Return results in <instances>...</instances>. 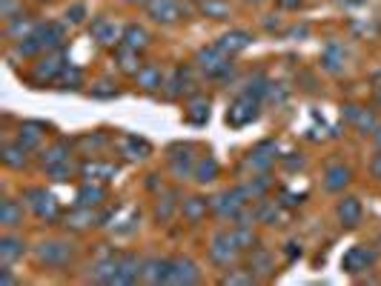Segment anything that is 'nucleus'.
Here are the masks:
<instances>
[{
  "label": "nucleus",
  "instance_id": "obj_23",
  "mask_svg": "<svg viewBox=\"0 0 381 286\" xmlns=\"http://www.w3.org/2000/svg\"><path fill=\"white\" fill-rule=\"evenodd\" d=\"M101 198H103V189H98V186H86V189H81V195H77V200H81V206H95V203H101Z\"/></svg>",
  "mask_w": 381,
  "mask_h": 286
},
{
  "label": "nucleus",
  "instance_id": "obj_37",
  "mask_svg": "<svg viewBox=\"0 0 381 286\" xmlns=\"http://www.w3.org/2000/svg\"><path fill=\"white\" fill-rule=\"evenodd\" d=\"M130 3H149V0H130Z\"/></svg>",
  "mask_w": 381,
  "mask_h": 286
},
{
  "label": "nucleus",
  "instance_id": "obj_31",
  "mask_svg": "<svg viewBox=\"0 0 381 286\" xmlns=\"http://www.w3.org/2000/svg\"><path fill=\"white\" fill-rule=\"evenodd\" d=\"M84 14H86V9H84V6H72V9L66 12V18H69L72 23H81V21H84Z\"/></svg>",
  "mask_w": 381,
  "mask_h": 286
},
{
  "label": "nucleus",
  "instance_id": "obj_8",
  "mask_svg": "<svg viewBox=\"0 0 381 286\" xmlns=\"http://www.w3.org/2000/svg\"><path fill=\"white\" fill-rule=\"evenodd\" d=\"M26 198H29L32 206H35V212L40 218H55L58 215V203H55L52 195H46V192H40V189H35V192H29Z\"/></svg>",
  "mask_w": 381,
  "mask_h": 286
},
{
  "label": "nucleus",
  "instance_id": "obj_5",
  "mask_svg": "<svg viewBox=\"0 0 381 286\" xmlns=\"http://www.w3.org/2000/svg\"><path fill=\"white\" fill-rule=\"evenodd\" d=\"M123 31L126 29H121L112 21H98V23L92 26V35H95V40H98L101 46H115L118 40H123Z\"/></svg>",
  "mask_w": 381,
  "mask_h": 286
},
{
  "label": "nucleus",
  "instance_id": "obj_13",
  "mask_svg": "<svg viewBox=\"0 0 381 286\" xmlns=\"http://www.w3.org/2000/svg\"><path fill=\"white\" fill-rule=\"evenodd\" d=\"M218 46H221V49H224L227 55L241 52V49H247V46H249V35H247V31H230V35L221 38Z\"/></svg>",
  "mask_w": 381,
  "mask_h": 286
},
{
  "label": "nucleus",
  "instance_id": "obj_7",
  "mask_svg": "<svg viewBox=\"0 0 381 286\" xmlns=\"http://www.w3.org/2000/svg\"><path fill=\"white\" fill-rule=\"evenodd\" d=\"M69 258H72L69 244H43V249H40V261H46L49 266H63Z\"/></svg>",
  "mask_w": 381,
  "mask_h": 286
},
{
  "label": "nucleus",
  "instance_id": "obj_34",
  "mask_svg": "<svg viewBox=\"0 0 381 286\" xmlns=\"http://www.w3.org/2000/svg\"><path fill=\"white\" fill-rule=\"evenodd\" d=\"M373 174H376V178H381V155L373 161Z\"/></svg>",
  "mask_w": 381,
  "mask_h": 286
},
{
  "label": "nucleus",
  "instance_id": "obj_6",
  "mask_svg": "<svg viewBox=\"0 0 381 286\" xmlns=\"http://www.w3.org/2000/svg\"><path fill=\"white\" fill-rule=\"evenodd\" d=\"M373 261H376V255H373L370 249L356 246V249H350V252L344 255V269H347V272H353V275H356V272H364L367 266H373Z\"/></svg>",
  "mask_w": 381,
  "mask_h": 286
},
{
  "label": "nucleus",
  "instance_id": "obj_10",
  "mask_svg": "<svg viewBox=\"0 0 381 286\" xmlns=\"http://www.w3.org/2000/svg\"><path fill=\"white\" fill-rule=\"evenodd\" d=\"M140 275H144V269H140L138 258H132V255H126V258H121V266H118V275H115V283H132V281H138Z\"/></svg>",
  "mask_w": 381,
  "mask_h": 286
},
{
  "label": "nucleus",
  "instance_id": "obj_32",
  "mask_svg": "<svg viewBox=\"0 0 381 286\" xmlns=\"http://www.w3.org/2000/svg\"><path fill=\"white\" fill-rule=\"evenodd\" d=\"M224 283H252V275H227Z\"/></svg>",
  "mask_w": 381,
  "mask_h": 286
},
{
  "label": "nucleus",
  "instance_id": "obj_9",
  "mask_svg": "<svg viewBox=\"0 0 381 286\" xmlns=\"http://www.w3.org/2000/svg\"><path fill=\"white\" fill-rule=\"evenodd\" d=\"M198 281V269L193 261H175L169 269V283H195Z\"/></svg>",
  "mask_w": 381,
  "mask_h": 286
},
{
  "label": "nucleus",
  "instance_id": "obj_3",
  "mask_svg": "<svg viewBox=\"0 0 381 286\" xmlns=\"http://www.w3.org/2000/svg\"><path fill=\"white\" fill-rule=\"evenodd\" d=\"M256 115H258V101L252 98V92H249V94H244V98H238V103L230 109V123L232 126H244Z\"/></svg>",
  "mask_w": 381,
  "mask_h": 286
},
{
  "label": "nucleus",
  "instance_id": "obj_12",
  "mask_svg": "<svg viewBox=\"0 0 381 286\" xmlns=\"http://www.w3.org/2000/svg\"><path fill=\"white\" fill-rule=\"evenodd\" d=\"M339 218H341L344 226H358V220H361V203L356 198H347L339 206Z\"/></svg>",
  "mask_w": 381,
  "mask_h": 286
},
{
  "label": "nucleus",
  "instance_id": "obj_30",
  "mask_svg": "<svg viewBox=\"0 0 381 286\" xmlns=\"http://www.w3.org/2000/svg\"><path fill=\"white\" fill-rule=\"evenodd\" d=\"M89 220H95V215H92V212H81V215H75V218H72V226L84 229V226H89Z\"/></svg>",
  "mask_w": 381,
  "mask_h": 286
},
{
  "label": "nucleus",
  "instance_id": "obj_15",
  "mask_svg": "<svg viewBox=\"0 0 381 286\" xmlns=\"http://www.w3.org/2000/svg\"><path fill=\"white\" fill-rule=\"evenodd\" d=\"M23 218V209L14 200H3V206H0V224L3 226H18Z\"/></svg>",
  "mask_w": 381,
  "mask_h": 286
},
{
  "label": "nucleus",
  "instance_id": "obj_27",
  "mask_svg": "<svg viewBox=\"0 0 381 286\" xmlns=\"http://www.w3.org/2000/svg\"><path fill=\"white\" fill-rule=\"evenodd\" d=\"M14 12H18V0H3V6H0V14H3L6 21H14Z\"/></svg>",
  "mask_w": 381,
  "mask_h": 286
},
{
  "label": "nucleus",
  "instance_id": "obj_22",
  "mask_svg": "<svg viewBox=\"0 0 381 286\" xmlns=\"http://www.w3.org/2000/svg\"><path fill=\"white\" fill-rule=\"evenodd\" d=\"M3 161L9 166H23L26 164V146L21 143V146H6L3 149Z\"/></svg>",
  "mask_w": 381,
  "mask_h": 286
},
{
  "label": "nucleus",
  "instance_id": "obj_26",
  "mask_svg": "<svg viewBox=\"0 0 381 286\" xmlns=\"http://www.w3.org/2000/svg\"><path fill=\"white\" fill-rule=\"evenodd\" d=\"M252 263H256L258 266V272H273V261H269V255H267V252H256V258H252Z\"/></svg>",
  "mask_w": 381,
  "mask_h": 286
},
{
  "label": "nucleus",
  "instance_id": "obj_4",
  "mask_svg": "<svg viewBox=\"0 0 381 286\" xmlns=\"http://www.w3.org/2000/svg\"><path fill=\"white\" fill-rule=\"evenodd\" d=\"M149 14L158 21V23H175L181 18V9L175 0H149Z\"/></svg>",
  "mask_w": 381,
  "mask_h": 286
},
{
  "label": "nucleus",
  "instance_id": "obj_14",
  "mask_svg": "<svg viewBox=\"0 0 381 286\" xmlns=\"http://www.w3.org/2000/svg\"><path fill=\"white\" fill-rule=\"evenodd\" d=\"M327 189L330 192H339V189H344L347 183H350V169H344V166H332L327 172Z\"/></svg>",
  "mask_w": 381,
  "mask_h": 286
},
{
  "label": "nucleus",
  "instance_id": "obj_35",
  "mask_svg": "<svg viewBox=\"0 0 381 286\" xmlns=\"http://www.w3.org/2000/svg\"><path fill=\"white\" fill-rule=\"evenodd\" d=\"M281 3H284V6H298L301 0H281Z\"/></svg>",
  "mask_w": 381,
  "mask_h": 286
},
{
  "label": "nucleus",
  "instance_id": "obj_21",
  "mask_svg": "<svg viewBox=\"0 0 381 286\" xmlns=\"http://www.w3.org/2000/svg\"><path fill=\"white\" fill-rule=\"evenodd\" d=\"M184 215L193 220V224H198V220L206 215V200H201V198H193V200H186L184 203Z\"/></svg>",
  "mask_w": 381,
  "mask_h": 286
},
{
  "label": "nucleus",
  "instance_id": "obj_20",
  "mask_svg": "<svg viewBox=\"0 0 381 286\" xmlns=\"http://www.w3.org/2000/svg\"><path fill=\"white\" fill-rule=\"evenodd\" d=\"M63 72V60L55 55V57H46L40 66H38V77H46V81H52V77H58Z\"/></svg>",
  "mask_w": 381,
  "mask_h": 286
},
{
  "label": "nucleus",
  "instance_id": "obj_36",
  "mask_svg": "<svg viewBox=\"0 0 381 286\" xmlns=\"http://www.w3.org/2000/svg\"><path fill=\"white\" fill-rule=\"evenodd\" d=\"M376 132H378V135H376V140H378V146H381V129H376Z\"/></svg>",
  "mask_w": 381,
  "mask_h": 286
},
{
  "label": "nucleus",
  "instance_id": "obj_28",
  "mask_svg": "<svg viewBox=\"0 0 381 286\" xmlns=\"http://www.w3.org/2000/svg\"><path fill=\"white\" fill-rule=\"evenodd\" d=\"M235 241H238V246H241V249H247L252 241H256V237H252L249 229H241V232H235Z\"/></svg>",
  "mask_w": 381,
  "mask_h": 286
},
{
  "label": "nucleus",
  "instance_id": "obj_19",
  "mask_svg": "<svg viewBox=\"0 0 381 286\" xmlns=\"http://www.w3.org/2000/svg\"><path fill=\"white\" fill-rule=\"evenodd\" d=\"M138 83L144 86L147 92H155L158 86H161V69H155V66H147V69H138Z\"/></svg>",
  "mask_w": 381,
  "mask_h": 286
},
{
  "label": "nucleus",
  "instance_id": "obj_16",
  "mask_svg": "<svg viewBox=\"0 0 381 286\" xmlns=\"http://www.w3.org/2000/svg\"><path fill=\"white\" fill-rule=\"evenodd\" d=\"M18 255H23V244L14 241V237H3L0 241V261H3V266H9Z\"/></svg>",
  "mask_w": 381,
  "mask_h": 286
},
{
  "label": "nucleus",
  "instance_id": "obj_18",
  "mask_svg": "<svg viewBox=\"0 0 381 286\" xmlns=\"http://www.w3.org/2000/svg\"><path fill=\"white\" fill-rule=\"evenodd\" d=\"M123 40H126V46H130V49H144L147 46V40H149V35L140 26H126V31H123Z\"/></svg>",
  "mask_w": 381,
  "mask_h": 286
},
{
  "label": "nucleus",
  "instance_id": "obj_25",
  "mask_svg": "<svg viewBox=\"0 0 381 286\" xmlns=\"http://www.w3.org/2000/svg\"><path fill=\"white\" fill-rule=\"evenodd\" d=\"M135 57H138V52H135V49H130V46H126V49H121V66H123L126 72H138V63H135Z\"/></svg>",
  "mask_w": 381,
  "mask_h": 286
},
{
  "label": "nucleus",
  "instance_id": "obj_2",
  "mask_svg": "<svg viewBox=\"0 0 381 286\" xmlns=\"http://www.w3.org/2000/svg\"><path fill=\"white\" fill-rule=\"evenodd\" d=\"M238 241H235V235H227V232H221V235H215L212 237V258L218 261V263H224V266H230L232 261H235V255H238Z\"/></svg>",
  "mask_w": 381,
  "mask_h": 286
},
{
  "label": "nucleus",
  "instance_id": "obj_24",
  "mask_svg": "<svg viewBox=\"0 0 381 286\" xmlns=\"http://www.w3.org/2000/svg\"><path fill=\"white\" fill-rule=\"evenodd\" d=\"M215 172H218V164L212 161V157H210V161H201V164H198V181H201V183L212 181Z\"/></svg>",
  "mask_w": 381,
  "mask_h": 286
},
{
  "label": "nucleus",
  "instance_id": "obj_17",
  "mask_svg": "<svg viewBox=\"0 0 381 286\" xmlns=\"http://www.w3.org/2000/svg\"><path fill=\"white\" fill-rule=\"evenodd\" d=\"M169 269H172V263H169V261H152V263H149V269H147L144 275H147V281H149V283H161V281H164V283H169Z\"/></svg>",
  "mask_w": 381,
  "mask_h": 286
},
{
  "label": "nucleus",
  "instance_id": "obj_29",
  "mask_svg": "<svg viewBox=\"0 0 381 286\" xmlns=\"http://www.w3.org/2000/svg\"><path fill=\"white\" fill-rule=\"evenodd\" d=\"M26 138V146H35V143L40 140V135L35 132V129H32V126H26V129H21V140Z\"/></svg>",
  "mask_w": 381,
  "mask_h": 286
},
{
  "label": "nucleus",
  "instance_id": "obj_1",
  "mask_svg": "<svg viewBox=\"0 0 381 286\" xmlns=\"http://www.w3.org/2000/svg\"><path fill=\"white\" fill-rule=\"evenodd\" d=\"M198 63L206 75H224L230 69V55L221 49V46H215V49H204L198 55Z\"/></svg>",
  "mask_w": 381,
  "mask_h": 286
},
{
  "label": "nucleus",
  "instance_id": "obj_33",
  "mask_svg": "<svg viewBox=\"0 0 381 286\" xmlns=\"http://www.w3.org/2000/svg\"><path fill=\"white\" fill-rule=\"evenodd\" d=\"M204 12H212V14H224L227 9L221 6V3H204Z\"/></svg>",
  "mask_w": 381,
  "mask_h": 286
},
{
  "label": "nucleus",
  "instance_id": "obj_11",
  "mask_svg": "<svg viewBox=\"0 0 381 286\" xmlns=\"http://www.w3.org/2000/svg\"><path fill=\"white\" fill-rule=\"evenodd\" d=\"M241 206H244V200H241V195H238V192L215 198V212L221 218H235L238 212H241Z\"/></svg>",
  "mask_w": 381,
  "mask_h": 286
}]
</instances>
